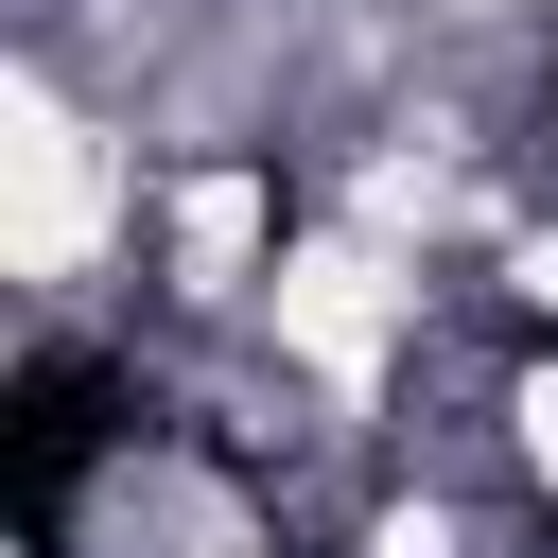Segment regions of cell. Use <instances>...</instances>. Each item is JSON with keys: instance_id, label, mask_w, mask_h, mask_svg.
I'll return each mask as SVG.
<instances>
[{"instance_id": "1", "label": "cell", "mask_w": 558, "mask_h": 558, "mask_svg": "<svg viewBox=\"0 0 558 558\" xmlns=\"http://www.w3.org/2000/svg\"><path fill=\"white\" fill-rule=\"evenodd\" d=\"M122 209H140L122 140H105L52 70H17V105H0V262H17L35 296H70V279L122 244Z\"/></svg>"}, {"instance_id": "2", "label": "cell", "mask_w": 558, "mask_h": 558, "mask_svg": "<svg viewBox=\"0 0 558 558\" xmlns=\"http://www.w3.org/2000/svg\"><path fill=\"white\" fill-rule=\"evenodd\" d=\"M262 314H279V349H296L331 401H366V384L401 366V331H418V279H401L384 244H296V262L262 279Z\"/></svg>"}, {"instance_id": "3", "label": "cell", "mask_w": 558, "mask_h": 558, "mask_svg": "<svg viewBox=\"0 0 558 558\" xmlns=\"http://www.w3.org/2000/svg\"><path fill=\"white\" fill-rule=\"evenodd\" d=\"M244 262H262V174H192L174 192V279L192 296H244Z\"/></svg>"}, {"instance_id": "4", "label": "cell", "mask_w": 558, "mask_h": 558, "mask_svg": "<svg viewBox=\"0 0 558 558\" xmlns=\"http://www.w3.org/2000/svg\"><path fill=\"white\" fill-rule=\"evenodd\" d=\"M523 296H541V314H558V227H523Z\"/></svg>"}]
</instances>
